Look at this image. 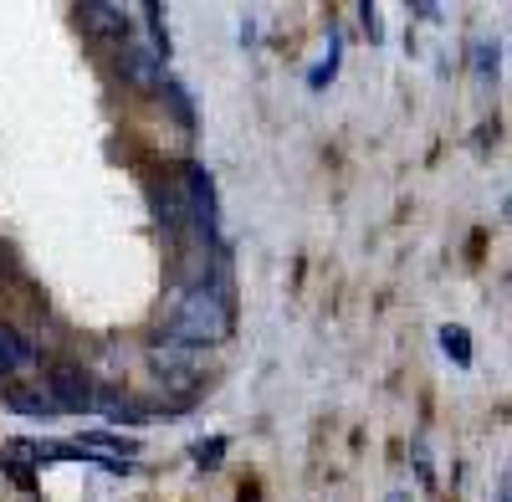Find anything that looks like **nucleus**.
Instances as JSON below:
<instances>
[{
    "mask_svg": "<svg viewBox=\"0 0 512 502\" xmlns=\"http://www.w3.org/2000/svg\"><path fill=\"white\" fill-rule=\"evenodd\" d=\"M159 93H164V103H169V113H175L180 129L195 134V103H190V93H185V82H180V77H164Z\"/></svg>",
    "mask_w": 512,
    "mask_h": 502,
    "instance_id": "1a4fd4ad",
    "label": "nucleus"
},
{
    "mask_svg": "<svg viewBox=\"0 0 512 502\" xmlns=\"http://www.w3.org/2000/svg\"><path fill=\"white\" fill-rule=\"evenodd\" d=\"M364 26H369V36H379V11L374 6H364Z\"/></svg>",
    "mask_w": 512,
    "mask_h": 502,
    "instance_id": "2eb2a0df",
    "label": "nucleus"
},
{
    "mask_svg": "<svg viewBox=\"0 0 512 502\" xmlns=\"http://www.w3.org/2000/svg\"><path fill=\"white\" fill-rule=\"evenodd\" d=\"M47 395H52V405L57 410H72V415H82V410H93V380L82 374L77 364H57L52 374H47Z\"/></svg>",
    "mask_w": 512,
    "mask_h": 502,
    "instance_id": "7ed1b4c3",
    "label": "nucleus"
},
{
    "mask_svg": "<svg viewBox=\"0 0 512 502\" xmlns=\"http://www.w3.org/2000/svg\"><path fill=\"white\" fill-rule=\"evenodd\" d=\"M93 410L103 415L108 426H139V421H154V405H144V400H134V395H123V390H98L93 395Z\"/></svg>",
    "mask_w": 512,
    "mask_h": 502,
    "instance_id": "39448f33",
    "label": "nucleus"
},
{
    "mask_svg": "<svg viewBox=\"0 0 512 502\" xmlns=\"http://www.w3.org/2000/svg\"><path fill=\"white\" fill-rule=\"evenodd\" d=\"M415 467H420V482L431 487V456H425V446H415Z\"/></svg>",
    "mask_w": 512,
    "mask_h": 502,
    "instance_id": "4468645a",
    "label": "nucleus"
},
{
    "mask_svg": "<svg viewBox=\"0 0 512 502\" xmlns=\"http://www.w3.org/2000/svg\"><path fill=\"white\" fill-rule=\"evenodd\" d=\"M384 502H410V492H390V497H384Z\"/></svg>",
    "mask_w": 512,
    "mask_h": 502,
    "instance_id": "dca6fc26",
    "label": "nucleus"
},
{
    "mask_svg": "<svg viewBox=\"0 0 512 502\" xmlns=\"http://www.w3.org/2000/svg\"><path fill=\"white\" fill-rule=\"evenodd\" d=\"M441 349H446L461 369L472 364V339H466V328H456V323H446V328H441Z\"/></svg>",
    "mask_w": 512,
    "mask_h": 502,
    "instance_id": "9d476101",
    "label": "nucleus"
},
{
    "mask_svg": "<svg viewBox=\"0 0 512 502\" xmlns=\"http://www.w3.org/2000/svg\"><path fill=\"white\" fill-rule=\"evenodd\" d=\"M154 211H159V221H164V231H185V221H190V205H185V185H180V170L169 175V180H159L154 185Z\"/></svg>",
    "mask_w": 512,
    "mask_h": 502,
    "instance_id": "0eeeda50",
    "label": "nucleus"
},
{
    "mask_svg": "<svg viewBox=\"0 0 512 502\" xmlns=\"http://www.w3.org/2000/svg\"><path fill=\"white\" fill-rule=\"evenodd\" d=\"M472 57H477V72H482V77H492L502 52H497V41H477V47H472Z\"/></svg>",
    "mask_w": 512,
    "mask_h": 502,
    "instance_id": "ddd939ff",
    "label": "nucleus"
},
{
    "mask_svg": "<svg viewBox=\"0 0 512 502\" xmlns=\"http://www.w3.org/2000/svg\"><path fill=\"white\" fill-rule=\"evenodd\" d=\"M26 364H31V344L21 339L11 323H0V380L16 374V369H26Z\"/></svg>",
    "mask_w": 512,
    "mask_h": 502,
    "instance_id": "6e6552de",
    "label": "nucleus"
},
{
    "mask_svg": "<svg viewBox=\"0 0 512 502\" xmlns=\"http://www.w3.org/2000/svg\"><path fill=\"white\" fill-rule=\"evenodd\" d=\"M231 292H226V282H200V287H190L185 292V303L175 308V318H169L159 333H164V344H180V349H190V344H221V339H231Z\"/></svg>",
    "mask_w": 512,
    "mask_h": 502,
    "instance_id": "f257e3e1",
    "label": "nucleus"
},
{
    "mask_svg": "<svg viewBox=\"0 0 512 502\" xmlns=\"http://www.w3.org/2000/svg\"><path fill=\"white\" fill-rule=\"evenodd\" d=\"M77 21H82V31L88 36H98V41H128V31H134V21L123 16V6H108V0H88V6H77Z\"/></svg>",
    "mask_w": 512,
    "mask_h": 502,
    "instance_id": "20e7f679",
    "label": "nucleus"
},
{
    "mask_svg": "<svg viewBox=\"0 0 512 502\" xmlns=\"http://www.w3.org/2000/svg\"><path fill=\"white\" fill-rule=\"evenodd\" d=\"M0 400H6L16 415H26V421H57V405H52V395L47 390H41V385H0Z\"/></svg>",
    "mask_w": 512,
    "mask_h": 502,
    "instance_id": "423d86ee",
    "label": "nucleus"
},
{
    "mask_svg": "<svg viewBox=\"0 0 512 502\" xmlns=\"http://www.w3.org/2000/svg\"><path fill=\"white\" fill-rule=\"evenodd\" d=\"M338 57H344V52H338V36L328 41V57L308 72V88H328V82H333V72H338Z\"/></svg>",
    "mask_w": 512,
    "mask_h": 502,
    "instance_id": "f8f14e48",
    "label": "nucleus"
},
{
    "mask_svg": "<svg viewBox=\"0 0 512 502\" xmlns=\"http://www.w3.org/2000/svg\"><path fill=\"white\" fill-rule=\"evenodd\" d=\"M226 446H231L226 436H210V441H195V467H200V472H216V467L226 462Z\"/></svg>",
    "mask_w": 512,
    "mask_h": 502,
    "instance_id": "9b49d317",
    "label": "nucleus"
},
{
    "mask_svg": "<svg viewBox=\"0 0 512 502\" xmlns=\"http://www.w3.org/2000/svg\"><path fill=\"white\" fill-rule=\"evenodd\" d=\"M118 72H123L128 88L159 93V82H164V57L149 47V41H134V36H128L123 47H118Z\"/></svg>",
    "mask_w": 512,
    "mask_h": 502,
    "instance_id": "f03ea898",
    "label": "nucleus"
}]
</instances>
